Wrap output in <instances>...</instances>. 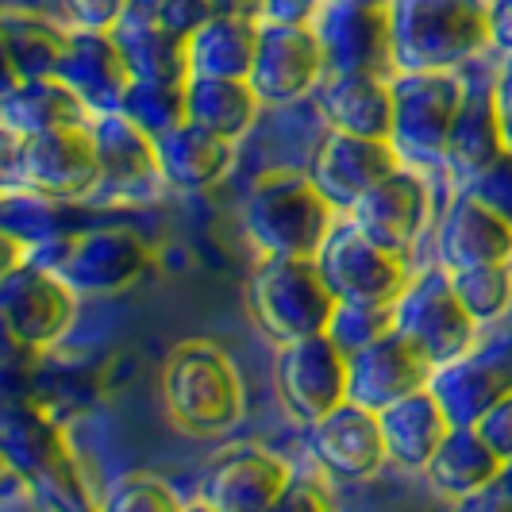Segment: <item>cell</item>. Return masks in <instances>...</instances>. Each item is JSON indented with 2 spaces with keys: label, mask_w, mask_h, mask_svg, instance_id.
Listing matches in <instances>:
<instances>
[{
  "label": "cell",
  "mask_w": 512,
  "mask_h": 512,
  "mask_svg": "<svg viewBox=\"0 0 512 512\" xmlns=\"http://www.w3.org/2000/svg\"><path fill=\"white\" fill-rule=\"evenodd\" d=\"M158 393L170 424L185 436H220L243 420V378L228 351L208 339H189L166 355Z\"/></svg>",
  "instance_id": "6da1fadb"
},
{
  "label": "cell",
  "mask_w": 512,
  "mask_h": 512,
  "mask_svg": "<svg viewBox=\"0 0 512 512\" xmlns=\"http://www.w3.org/2000/svg\"><path fill=\"white\" fill-rule=\"evenodd\" d=\"M243 231L262 258L316 262L335 231V208L308 174L278 170L251 185L243 201Z\"/></svg>",
  "instance_id": "7a4b0ae2"
},
{
  "label": "cell",
  "mask_w": 512,
  "mask_h": 512,
  "mask_svg": "<svg viewBox=\"0 0 512 512\" xmlns=\"http://www.w3.org/2000/svg\"><path fill=\"white\" fill-rule=\"evenodd\" d=\"M393 74H455L489 47V12L474 0H397Z\"/></svg>",
  "instance_id": "3957f363"
},
{
  "label": "cell",
  "mask_w": 512,
  "mask_h": 512,
  "mask_svg": "<svg viewBox=\"0 0 512 512\" xmlns=\"http://www.w3.org/2000/svg\"><path fill=\"white\" fill-rule=\"evenodd\" d=\"M0 451L16 478H24L31 497L47 512H97L93 493L85 489L81 466L66 432L35 405L12 401L0 416Z\"/></svg>",
  "instance_id": "277c9868"
},
{
  "label": "cell",
  "mask_w": 512,
  "mask_h": 512,
  "mask_svg": "<svg viewBox=\"0 0 512 512\" xmlns=\"http://www.w3.org/2000/svg\"><path fill=\"white\" fill-rule=\"evenodd\" d=\"M24 258L66 282L77 297H112L147 274L151 247L131 228H93L39 243Z\"/></svg>",
  "instance_id": "5b68a950"
},
{
  "label": "cell",
  "mask_w": 512,
  "mask_h": 512,
  "mask_svg": "<svg viewBox=\"0 0 512 512\" xmlns=\"http://www.w3.org/2000/svg\"><path fill=\"white\" fill-rule=\"evenodd\" d=\"M251 312L255 324L278 347L328 335L335 301L324 274L308 258H262L251 274Z\"/></svg>",
  "instance_id": "8992f818"
},
{
  "label": "cell",
  "mask_w": 512,
  "mask_h": 512,
  "mask_svg": "<svg viewBox=\"0 0 512 512\" xmlns=\"http://www.w3.org/2000/svg\"><path fill=\"white\" fill-rule=\"evenodd\" d=\"M393 151L401 166H439L466 89L459 74H393Z\"/></svg>",
  "instance_id": "52a82bcc"
},
{
  "label": "cell",
  "mask_w": 512,
  "mask_h": 512,
  "mask_svg": "<svg viewBox=\"0 0 512 512\" xmlns=\"http://www.w3.org/2000/svg\"><path fill=\"white\" fill-rule=\"evenodd\" d=\"M393 332L409 339L439 370V366H451V362L474 355L478 324L462 308L451 274L436 266V270L416 274L409 289L401 293V301L393 305Z\"/></svg>",
  "instance_id": "ba28073f"
},
{
  "label": "cell",
  "mask_w": 512,
  "mask_h": 512,
  "mask_svg": "<svg viewBox=\"0 0 512 512\" xmlns=\"http://www.w3.org/2000/svg\"><path fill=\"white\" fill-rule=\"evenodd\" d=\"M316 43L324 51L328 77H393V12L370 0L320 4Z\"/></svg>",
  "instance_id": "9c48e42d"
},
{
  "label": "cell",
  "mask_w": 512,
  "mask_h": 512,
  "mask_svg": "<svg viewBox=\"0 0 512 512\" xmlns=\"http://www.w3.org/2000/svg\"><path fill=\"white\" fill-rule=\"evenodd\" d=\"M324 282L339 305H382L393 308L409 289L412 274L405 258L389 255L378 243H370L351 220L335 224L332 239L316 258Z\"/></svg>",
  "instance_id": "30bf717a"
},
{
  "label": "cell",
  "mask_w": 512,
  "mask_h": 512,
  "mask_svg": "<svg viewBox=\"0 0 512 512\" xmlns=\"http://www.w3.org/2000/svg\"><path fill=\"white\" fill-rule=\"evenodd\" d=\"M77 316V293L54 274L39 270L35 262H20L4 270L0 282V320L4 332L16 347L39 351L51 347L62 335L74 328Z\"/></svg>",
  "instance_id": "8fae6325"
},
{
  "label": "cell",
  "mask_w": 512,
  "mask_h": 512,
  "mask_svg": "<svg viewBox=\"0 0 512 512\" xmlns=\"http://www.w3.org/2000/svg\"><path fill=\"white\" fill-rule=\"evenodd\" d=\"M274 378L285 412L305 428L347 405V355L328 335L278 347Z\"/></svg>",
  "instance_id": "7c38bea8"
},
{
  "label": "cell",
  "mask_w": 512,
  "mask_h": 512,
  "mask_svg": "<svg viewBox=\"0 0 512 512\" xmlns=\"http://www.w3.org/2000/svg\"><path fill=\"white\" fill-rule=\"evenodd\" d=\"M16 170L24 189L47 201H74L101 189V162L89 128L54 131L16 143Z\"/></svg>",
  "instance_id": "4fadbf2b"
},
{
  "label": "cell",
  "mask_w": 512,
  "mask_h": 512,
  "mask_svg": "<svg viewBox=\"0 0 512 512\" xmlns=\"http://www.w3.org/2000/svg\"><path fill=\"white\" fill-rule=\"evenodd\" d=\"M432 374H436V366L424 359L409 339L393 332L347 359V401L382 416L385 409L424 393L432 385Z\"/></svg>",
  "instance_id": "5bb4252c"
},
{
  "label": "cell",
  "mask_w": 512,
  "mask_h": 512,
  "mask_svg": "<svg viewBox=\"0 0 512 512\" xmlns=\"http://www.w3.org/2000/svg\"><path fill=\"white\" fill-rule=\"evenodd\" d=\"M293 482L289 462L255 443L220 451L201 478V501L220 512H270Z\"/></svg>",
  "instance_id": "9a60e30c"
},
{
  "label": "cell",
  "mask_w": 512,
  "mask_h": 512,
  "mask_svg": "<svg viewBox=\"0 0 512 512\" xmlns=\"http://www.w3.org/2000/svg\"><path fill=\"white\" fill-rule=\"evenodd\" d=\"M328 81L324 51L312 27L262 24L251 89L262 104H293Z\"/></svg>",
  "instance_id": "2e32d148"
},
{
  "label": "cell",
  "mask_w": 512,
  "mask_h": 512,
  "mask_svg": "<svg viewBox=\"0 0 512 512\" xmlns=\"http://www.w3.org/2000/svg\"><path fill=\"white\" fill-rule=\"evenodd\" d=\"M397 170H401V158L393 151V143L328 131L312 158L308 178L316 181V189L324 193V201L335 212H351L366 193H374Z\"/></svg>",
  "instance_id": "e0dca14e"
},
{
  "label": "cell",
  "mask_w": 512,
  "mask_h": 512,
  "mask_svg": "<svg viewBox=\"0 0 512 512\" xmlns=\"http://www.w3.org/2000/svg\"><path fill=\"white\" fill-rule=\"evenodd\" d=\"M432 212V193L420 170L401 166L393 178H385L374 193H366L359 205L347 212V220L389 255L405 258L416 247L420 231Z\"/></svg>",
  "instance_id": "ac0fdd59"
},
{
  "label": "cell",
  "mask_w": 512,
  "mask_h": 512,
  "mask_svg": "<svg viewBox=\"0 0 512 512\" xmlns=\"http://www.w3.org/2000/svg\"><path fill=\"white\" fill-rule=\"evenodd\" d=\"M305 443L308 455L320 462V470H328L339 482H362L382 462H389L378 416L351 405V401L328 412L324 420L308 424Z\"/></svg>",
  "instance_id": "d6986e66"
},
{
  "label": "cell",
  "mask_w": 512,
  "mask_h": 512,
  "mask_svg": "<svg viewBox=\"0 0 512 512\" xmlns=\"http://www.w3.org/2000/svg\"><path fill=\"white\" fill-rule=\"evenodd\" d=\"M108 35L124 58L131 81H189V39L162 24L154 0H128Z\"/></svg>",
  "instance_id": "ffe728a7"
},
{
  "label": "cell",
  "mask_w": 512,
  "mask_h": 512,
  "mask_svg": "<svg viewBox=\"0 0 512 512\" xmlns=\"http://www.w3.org/2000/svg\"><path fill=\"white\" fill-rule=\"evenodd\" d=\"M54 77L89 108L93 120L116 116L131 85L128 66L108 31H70V43Z\"/></svg>",
  "instance_id": "44dd1931"
},
{
  "label": "cell",
  "mask_w": 512,
  "mask_h": 512,
  "mask_svg": "<svg viewBox=\"0 0 512 512\" xmlns=\"http://www.w3.org/2000/svg\"><path fill=\"white\" fill-rule=\"evenodd\" d=\"M436 251L439 266L447 274L482 270V266H512V228L482 205H474L466 193H459L439 224Z\"/></svg>",
  "instance_id": "7402d4cb"
},
{
  "label": "cell",
  "mask_w": 512,
  "mask_h": 512,
  "mask_svg": "<svg viewBox=\"0 0 512 512\" xmlns=\"http://www.w3.org/2000/svg\"><path fill=\"white\" fill-rule=\"evenodd\" d=\"M428 389L451 428H478L505 397H512V366L486 355H466L451 366H439Z\"/></svg>",
  "instance_id": "603a6c76"
},
{
  "label": "cell",
  "mask_w": 512,
  "mask_h": 512,
  "mask_svg": "<svg viewBox=\"0 0 512 512\" xmlns=\"http://www.w3.org/2000/svg\"><path fill=\"white\" fill-rule=\"evenodd\" d=\"M0 120H4V131L16 143L93 124L89 108L77 101L58 77H35V81L8 85L4 97H0Z\"/></svg>",
  "instance_id": "cb8c5ba5"
},
{
  "label": "cell",
  "mask_w": 512,
  "mask_h": 512,
  "mask_svg": "<svg viewBox=\"0 0 512 512\" xmlns=\"http://www.w3.org/2000/svg\"><path fill=\"white\" fill-rule=\"evenodd\" d=\"M255 12L220 8L193 39H189V77H216V81H251L258 58Z\"/></svg>",
  "instance_id": "d4e9b609"
},
{
  "label": "cell",
  "mask_w": 512,
  "mask_h": 512,
  "mask_svg": "<svg viewBox=\"0 0 512 512\" xmlns=\"http://www.w3.org/2000/svg\"><path fill=\"white\" fill-rule=\"evenodd\" d=\"M320 112L339 135L389 143L393 135V85L389 77H328L320 89Z\"/></svg>",
  "instance_id": "484cf974"
},
{
  "label": "cell",
  "mask_w": 512,
  "mask_h": 512,
  "mask_svg": "<svg viewBox=\"0 0 512 512\" xmlns=\"http://www.w3.org/2000/svg\"><path fill=\"white\" fill-rule=\"evenodd\" d=\"M505 154V135L493 112V93L489 89H466L462 112L451 128V139L443 147V170L455 185H470L486 166H493Z\"/></svg>",
  "instance_id": "4316f807"
},
{
  "label": "cell",
  "mask_w": 512,
  "mask_h": 512,
  "mask_svg": "<svg viewBox=\"0 0 512 512\" xmlns=\"http://www.w3.org/2000/svg\"><path fill=\"white\" fill-rule=\"evenodd\" d=\"M93 147H97V162H101V189H116V193H131V189H147L158 174V151L154 139L143 135L131 120L116 116H97L93 124Z\"/></svg>",
  "instance_id": "83f0119b"
},
{
  "label": "cell",
  "mask_w": 512,
  "mask_h": 512,
  "mask_svg": "<svg viewBox=\"0 0 512 512\" xmlns=\"http://www.w3.org/2000/svg\"><path fill=\"white\" fill-rule=\"evenodd\" d=\"M378 424H382L389 462L409 466V470H428V462L436 459V451L443 447V439L455 432L451 420L439 409V401L432 397V389L385 409L378 416Z\"/></svg>",
  "instance_id": "f1b7e54d"
},
{
  "label": "cell",
  "mask_w": 512,
  "mask_h": 512,
  "mask_svg": "<svg viewBox=\"0 0 512 512\" xmlns=\"http://www.w3.org/2000/svg\"><path fill=\"white\" fill-rule=\"evenodd\" d=\"M154 151H158V174L166 185L197 193V189H208L228 174L235 143H224V139L193 128V124H181L178 131L162 135L154 143Z\"/></svg>",
  "instance_id": "f546056e"
},
{
  "label": "cell",
  "mask_w": 512,
  "mask_h": 512,
  "mask_svg": "<svg viewBox=\"0 0 512 512\" xmlns=\"http://www.w3.org/2000/svg\"><path fill=\"white\" fill-rule=\"evenodd\" d=\"M185 104H189V124L224 143L247 135L262 112L251 81H216V77H189Z\"/></svg>",
  "instance_id": "4dcf8cb0"
},
{
  "label": "cell",
  "mask_w": 512,
  "mask_h": 512,
  "mask_svg": "<svg viewBox=\"0 0 512 512\" xmlns=\"http://www.w3.org/2000/svg\"><path fill=\"white\" fill-rule=\"evenodd\" d=\"M501 466L505 462L489 451L474 428H455L451 436L443 439V447L436 451V459L428 462L424 474H428L436 493L466 505L501 474Z\"/></svg>",
  "instance_id": "1f68e13d"
},
{
  "label": "cell",
  "mask_w": 512,
  "mask_h": 512,
  "mask_svg": "<svg viewBox=\"0 0 512 512\" xmlns=\"http://www.w3.org/2000/svg\"><path fill=\"white\" fill-rule=\"evenodd\" d=\"M0 43H4V62H8V85H16V81L54 77L62 54H66V43H70V31L47 24V20H35V16L4 12Z\"/></svg>",
  "instance_id": "d6a6232c"
},
{
  "label": "cell",
  "mask_w": 512,
  "mask_h": 512,
  "mask_svg": "<svg viewBox=\"0 0 512 512\" xmlns=\"http://www.w3.org/2000/svg\"><path fill=\"white\" fill-rule=\"evenodd\" d=\"M185 85H174V81H131L128 93H124V104H120V116L158 143L162 135L189 124Z\"/></svg>",
  "instance_id": "836d02e7"
},
{
  "label": "cell",
  "mask_w": 512,
  "mask_h": 512,
  "mask_svg": "<svg viewBox=\"0 0 512 512\" xmlns=\"http://www.w3.org/2000/svg\"><path fill=\"white\" fill-rule=\"evenodd\" d=\"M62 212V201H47V197H39V193H31V189H8L4 193V235L12 239V243H20L24 251L31 247H39V243H51L58 235H70V224L58 216Z\"/></svg>",
  "instance_id": "e575fe53"
},
{
  "label": "cell",
  "mask_w": 512,
  "mask_h": 512,
  "mask_svg": "<svg viewBox=\"0 0 512 512\" xmlns=\"http://www.w3.org/2000/svg\"><path fill=\"white\" fill-rule=\"evenodd\" d=\"M451 285L474 324H493L512 308V266L462 270V274H451Z\"/></svg>",
  "instance_id": "d590c367"
},
{
  "label": "cell",
  "mask_w": 512,
  "mask_h": 512,
  "mask_svg": "<svg viewBox=\"0 0 512 512\" xmlns=\"http://www.w3.org/2000/svg\"><path fill=\"white\" fill-rule=\"evenodd\" d=\"M97 512H185V501L170 482L135 470V474H124L104 489Z\"/></svg>",
  "instance_id": "8d00e7d4"
},
{
  "label": "cell",
  "mask_w": 512,
  "mask_h": 512,
  "mask_svg": "<svg viewBox=\"0 0 512 512\" xmlns=\"http://www.w3.org/2000/svg\"><path fill=\"white\" fill-rule=\"evenodd\" d=\"M393 335V308L382 305H335V316L328 324V339L351 359L378 339Z\"/></svg>",
  "instance_id": "74e56055"
},
{
  "label": "cell",
  "mask_w": 512,
  "mask_h": 512,
  "mask_svg": "<svg viewBox=\"0 0 512 512\" xmlns=\"http://www.w3.org/2000/svg\"><path fill=\"white\" fill-rule=\"evenodd\" d=\"M459 193H466L474 205H482L486 212H493L497 220H505L512 228V151L501 154L470 185H462Z\"/></svg>",
  "instance_id": "f35d334b"
},
{
  "label": "cell",
  "mask_w": 512,
  "mask_h": 512,
  "mask_svg": "<svg viewBox=\"0 0 512 512\" xmlns=\"http://www.w3.org/2000/svg\"><path fill=\"white\" fill-rule=\"evenodd\" d=\"M270 512H335V497L320 478L293 474L289 489L274 501V509Z\"/></svg>",
  "instance_id": "ab89813d"
},
{
  "label": "cell",
  "mask_w": 512,
  "mask_h": 512,
  "mask_svg": "<svg viewBox=\"0 0 512 512\" xmlns=\"http://www.w3.org/2000/svg\"><path fill=\"white\" fill-rule=\"evenodd\" d=\"M124 4L116 0H101V4H89V0H77V4H62V31H112L120 20Z\"/></svg>",
  "instance_id": "60d3db41"
},
{
  "label": "cell",
  "mask_w": 512,
  "mask_h": 512,
  "mask_svg": "<svg viewBox=\"0 0 512 512\" xmlns=\"http://www.w3.org/2000/svg\"><path fill=\"white\" fill-rule=\"evenodd\" d=\"M474 432L482 436V443H486L497 459L512 462V397H505V401L489 412V416L478 424V428H474Z\"/></svg>",
  "instance_id": "b9f144b4"
},
{
  "label": "cell",
  "mask_w": 512,
  "mask_h": 512,
  "mask_svg": "<svg viewBox=\"0 0 512 512\" xmlns=\"http://www.w3.org/2000/svg\"><path fill=\"white\" fill-rule=\"evenodd\" d=\"M489 93H493V112H497V124L505 135V151H512V54L497 62Z\"/></svg>",
  "instance_id": "7bdbcfd3"
},
{
  "label": "cell",
  "mask_w": 512,
  "mask_h": 512,
  "mask_svg": "<svg viewBox=\"0 0 512 512\" xmlns=\"http://www.w3.org/2000/svg\"><path fill=\"white\" fill-rule=\"evenodd\" d=\"M459 512H512V462L501 466V474L474 501L459 505Z\"/></svg>",
  "instance_id": "ee69618b"
},
{
  "label": "cell",
  "mask_w": 512,
  "mask_h": 512,
  "mask_svg": "<svg viewBox=\"0 0 512 512\" xmlns=\"http://www.w3.org/2000/svg\"><path fill=\"white\" fill-rule=\"evenodd\" d=\"M489 47L509 58L512 54V0H501V4H489Z\"/></svg>",
  "instance_id": "f6af8a7d"
},
{
  "label": "cell",
  "mask_w": 512,
  "mask_h": 512,
  "mask_svg": "<svg viewBox=\"0 0 512 512\" xmlns=\"http://www.w3.org/2000/svg\"><path fill=\"white\" fill-rule=\"evenodd\" d=\"M185 512H220V509H212L205 501H193V505H185Z\"/></svg>",
  "instance_id": "bcb514c9"
}]
</instances>
